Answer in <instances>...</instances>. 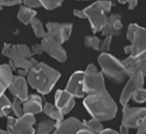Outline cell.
<instances>
[{"label": "cell", "mask_w": 146, "mask_h": 134, "mask_svg": "<svg viewBox=\"0 0 146 134\" xmlns=\"http://www.w3.org/2000/svg\"><path fill=\"white\" fill-rule=\"evenodd\" d=\"M84 105L93 118L99 121L113 119L117 113V105L106 90L97 95H88L84 98Z\"/></svg>", "instance_id": "6da1fadb"}, {"label": "cell", "mask_w": 146, "mask_h": 134, "mask_svg": "<svg viewBox=\"0 0 146 134\" xmlns=\"http://www.w3.org/2000/svg\"><path fill=\"white\" fill-rule=\"evenodd\" d=\"M61 77L60 72L43 62H38L27 74V82L40 94H48Z\"/></svg>", "instance_id": "7a4b0ae2"}, {"label": "cell", "mask_w": 146, "mask_h": 134, "mask_svg": "<svg viewBox=\"0 0 146 134\" xmlns=\"http://www.w3.org/2000/svg\"><path fill=\"white\" fill-rule=\"evenodd\" d=\"M3 55L11 61L12 68L16 69L20 76L27 75L38 61L33 58L30 48L25 44H9L5 43L2 50Z\"/></svg>", "instance_id": "3957f363"}, {"label": "cell", "mask_w": 146, "mask_h": 134, "mask_svg": "<svg viewBox=\"0 0 146 134\" xmlns=\"http://www.w3.org/2000/svg\"><path fill=\"white\" fill-rule=\"evenodd\" d=\"M112 3L108 0L94 2L84 9L86 19L89 20L91 29L94 34L101 32L108 19V13L111 12Z\"/></svg>", "instance_id": "277c9868"}, {"label": "cell", "mask_w": 146, "mask_h": 134, "mask_svg": "<svg viewBox=\"0 0 146 134\" xmlns=\"http://www.w3.org/2000/svg\"><path fill=\"white\" fill-rule=\"evenodd\" d=\"M98 63L102 74L117 83H124L128 77L127 69L122 61L108 53H101L98 57Z\"/></svg>", "instance_id": "5b68a950"}, {"label": "cell", "mask_w": 146, "mask_h": 134, "mask_svg": "<svg viewBox=\"0 0 146 134\" xmlns=\"http://www.w3.org/2000/svg\"><path fill=\"white\" fill-rule=\"evenodd\" d=\"M127 39L130 44L124 47L128 56H137L146 52V28L137 23H130L127 32Z\"/></svg>", "instance_id": "8992f818"}, {"label": "cell", "mask_w": 146, "mask_h": 134, "mask_svg": "<svg viewBox=\"0 0 146 134\" xmlns=\"http://www.w3.org/2000/svg\"><path fill=\"white\" fill-rule=\"evenodd\" d=\"M84 86L86 96L97 95L106 91L104 75L94 64H89L84 71Z\"/></svg>", "instance_id": "52a82bcc"}, {"label": "cell", "mask_w": 146, "mask_h": 134, "mask_svg": "<svg viewBox=\"0 0 146 134\" xmlns=\"http://www.w3.org/2000/svg\"><path fill=\"white\" fill-rule=\"evenodd\" d=\"M34 115H24L19 118L9 116L7 120V131L9 134H35Z\"/></svg>", "instance_id": "ba28073f"}, {"label": "cell", "mask_w": 146, "mask_h": 134, "mask_svg": "<svg viewBox=\"0 0 146 134\" xmlns=\"http://www.w3.org/2000/svg\"><path fill=\"white\" fill-rule=\"evenodd\" d=\"M145 117L146 108L125 106L123 109V119L121 126L127 129H138Z\"/></svg>", "instance_id": "9c48e42d"}, {"label": "cell", "mask_w": 146, "mask_h": 134, "mask_svg": "<svg viewBox=\"0 0 146 134\" xmlns=\"http://www.w3.org/2000/svg\"><path fill=\"white\" fill-rule=\"evenodd\" d=\"M144 76L141 72H135L128 76V81L125 83L120 96V103L122 106H127V103L131 99L133 94L137 90L143 88Z\"/></svg>", "instance_id": "30bf717a"}, {"label": "cell", "mask_w": 146, "mask_h": 134, "mask_svg": "<svg viewBox=\"0 0 146 134\" xmlns=\"http://www.w3.org/2000/svg\"><path fill=\"white\" fill-rule=\"evenodd\" d=\"M46 36L63 44L69 39L72 32L71 23H48L46 25Z\"/></svg>", "instance_id": "8fae6325"}, {"label": "cell", "mask_w": 146, "mask_h": 134, "mask_svg": "<svg viewBox=\"0 0 146 134\" xmlns=\"http://www.w3.org/2000/svg\"><path fill=\"white\" fill-rule=\"evenodd\" d=\"M43 52L47 53L52 58L59 62H65L68 58V55L66 50L63 48L61 43L57 42L54 39L45 36L40 42Z\"/></svg>", "instance_id": "7c38bea8"}, {"label": "cell", "mask_w": 146, "mask_h": 134, "mask_svg": "<svg viewBox=\"0 0 146 134\" xmlns=\"http://www.w3.org/2000/svg\"><path fill=\"white\" fill-rule=\"evenodd\" d=\"M123 65L127 69V75H131L135 72H141L146 76V52L137 56H127L122 61Z\"/></svg>", "instance_id": "4fadbf2b"}, {"label": "cell", "mask_w": 146, "mask_h": 134, "mask_svg": "<svg viewBox=\"0 0 146 134\" xmlns=\"http://www.w3.org/2000/svg\"><path fill=\"white\" fill-rule=\"evenodd\" d=\"M84 71H76L70 76L66 86L65 91L70 94L74 98H84L86 96L84 86Z\"/></svg>", "instance_id": "5bb4252c"}, {"label": "cell", "mask_w": 146, "mask_h": 134, "mask_svg": "<svg viewBox=\"0 0 146 134\" xmlns=\"http://www.w3.org/2000/svg\"><path fill=\"white\" fill-rule=\"evenodd\" d=\"M8 89L14 96V98L22 100L23 102L29 97L27 81L23 76H13Z\"/></svg>", "instance_id": "9a60e30c"}, {"label": "cell", "mask_w": 146, "mask_h": 134, "mask_svg": "<svg viewBox=\"0 0 146 134\" xmlns=\"http://www.w3.org/2000/svg\"><path fill=\"white\" fill-rule=\"evenodd\" d=\"M122 29L123 23L121 15L118 13H111L108 16L107 22H106L101 33L104 37L112 38V37L120 35Z\"/></svg>", "instance_id": "2e32d148"}, {"label": "cell", "mask_w": 146, "mask_h": 134, "mask_svg": "<svg viewBox=\"0 0 146 134\" xmlns=\"http://www.w3.org/2000/svg\"><path fill=\"white\" fill-rule=\"evenodd\" d=\"M54 100V105L57 107L63 115H68L75 106V98L65 90H57L55 93Z\"/></svg>", "instance_id": "e0dca14e"}, {"label": "cell", "mask_w": 146, "mask_h": 134, "mask_svg": "<svg viewBox=\"0 0 146 134\" xmlns=\"http://www.w3.org/2000/svg\"><path fill=\"white\" fill-rule=\"evenodd\" d=\"M84 124L78 118L70 117L63 121L56 127L54 134H77L79 130L84 129Z\"/></svg>", "instance_id": "ac0fdd59"}, {"label": "cell", "mask_w": 146, "mask_h": 134, "mask_svg": "<svg viewBox=\"0 0 146 134\" xmlns=\"http://www.w3.org/2000/svg\"><path fill=\"white\" fill-rule=\"evenodd\" d=\"M24 115H35L43 111L42 99L38 95H30L27 99L23 102Z\"/></svg>", "instance_id": "d6986e66"}, {"label": "cell", "mask_w": 146, "mask_h": 134, "mask_svg": "<svg viewBox=\"0 0 146 134\" xmlns=\"http://www.w3.org/2000/svg\"><path fill=\"white\" fill-rule=\"evenodd\" d=\"M12 78L13 74L11 66L7 64L0 65V97L4 95V92L9 88Z\"/></svg>", "instance_id": "ffe728a7"}, {"label": "cell", "mask_w": 146, "mask_h": 134, "mask_svg": "<svg viewBox=\"0 0 146 134\" xmlns=\"http://www.w3.org/2000/svg\"><path fill=\"white\" fill-rule=\"evenodd\" d=\"M43 112L45 113V115H47L51 118V120H54V122H56L57 126L64 120L63 119L64 115L59 111L57 107L55 105H52V103L46 102L45 105L43 106Z\"/></svg>", "instance_id": "44dd1931"}, {"label": "cell", "mask_w": 146, "mask_h": 134, "mask_svg": "<svg viewBox=\"0 0 146 134\" xmlns=\"http://www.w3.org/2000/svg\"><path fill=\"white\" fill-rule=\"evenodd\" d=\"M36 12L32 9H29L25 6H21L18 11L17 17L19 21L24 25H29L36 18Z\"/></svg>", "instance_id": "7402d4cb"}, {"label": "cell", "mask_w": 146, "mask_h": 134, "mask_svg": "<svg viewBox=\"0 0 146 134\" xmlns=\"http://www.w3.org/2000/svg\"><path fill=\"white\" fill-rule=\"evenodd\" d=\"M57 124L54 120H45L38 124V129H36V134H49L52 130H55Z\"/></svg>", "instance_id": "603a6c76"}, {"label": "cell", "mask_w": 146, "mask_h": 134, "mask_svg": "<svg viewBox=\"0 0 146 134\" xmlns=\"http://www.w3.org/2000/svg\"><path fill=\"white\" fill-rule=\"evenodd\" d=\"M82 124H84V127L85 129H87L88 130H90V131L96 134H100L102 132V130L104 129L101 121L95 118H92L90 120H84Z\"/></svg>", "instance_id": "cb8c5ba5"}, {"label": "cell", "mask_w": 146, "mask_h": 134, "mask_svg": "<svg viewBox=\"0 0 146 134\" xmlns=\"http://www.w3.org/2000/svg\"><path fill=\"white\" fill-rule=\"evenodd\" d=\"M11 112H12L11 101L5 95L1 96L0 97V117L8 116Z\"/></svg>", "instance_id": "d4e9b609"}, {"label": "cell", "mask_w": 146, "mask_h": 134, "mask_svg": "<svg viewBox=\"0 0 146 134\" xmlns=\"http://www.w3.org/2000/svg\"><path fill=\"white\" fill-rule=\"evenodd\" d=\"M31 26L33 28V31H34L35 35L36 38H40V39H43L44 37L46 36V30L44 28V26H43L41 21L39 20L38 18H35L33 21L31 22Z\"/></svg>", "instance_id": "484cf974"}, {"label": "cell", "mask_w": 146, "mask_h": 134, "mask_svg": "<svg viewBox=\"0 0 146 134\" xmlns=\"http://www.w3.org/2000/svg\"><path fill=\"white\" fill-rule=\"evenodd\" d=\"M84 44L86 47L94 49L95 51H99L100 50L101 41L100 39L96 36H86L84 39Z\"/></svg>", "instance_id": "4316f807"}, {"label": "cell", "mask_w": 146, "mask_h": 134, "mask_svg": "<svg viewBox=\"0 0 146 134\" xmlns=\"http://www.w3.org/2000/svg\"><path fill=\"white\" fill-rule=\"evenodd\" d=\"M11 105H12V112L14 113V115L17 118L24 115V108H23L22 100L14 98L13 99V101L11 102Z\"/></svg>", "instance_id": "83f0119b"}, {"label": "cell", "mask_w": 146, "mask_h": 134, "mask_svg": "<svg viewBox=\"0 0 146 134\" xmlns=\"http://www.w3.org/2000/svg\"><path fill=\"white\" fill-rule=\"evenodd\" d=\"M40 2L43 8H45L48 11L57 9L63 4V1H60V0H42Z\"/></svg>", "instance_id": "f1b7e54d"}, {"label": "cell", "mask_w": 146, "mask_h": 134, "mask_svg": "<svg viewBox=\"0 0 146 134\" xmlns=\"http://www.w3.org/2000/svg\"><path fill=\"white\" fill-rule=\"evenodd\" d=\"M132 99L137 103H144L146 101V89L141 88L137 90L132 96Z\"/></svg>", "instance_id": "f546056e"}, {"label": "cell", "mask_w": 146, "mask_h": 134, "mask_svg": "<svg viewBox=\"0 0 146 134\" xmlns=\"http://www.w3.org/2000/svg\"><path fill=\"white\" fill-rule=\"evenodd\" d=\"M111 39L112 38H110V37H105V39H103V41H101L100 50H99V51L102 52V53H108V51L110 50V47H111Z\"/></svg>", "instance_id": "4dcf8cb0"}, {"label": "cell", "mask_w": 146, "mask_h": 134, "mask_svg": "<svg viewBox=\"0 0 146 134\" xmlns=\"http://www.w3.org/2000/svg\"><path fill=\"white\" fill-rule=\"evenodd\" d=\"M24 6L27 7L29 9H36V8H40L41 6V2L38 1V0H27V1H24Z\"/></svg>", "instance_id": "1f68e13d"}, {"label": "cell", "mask_w": 146, "mask_h": 134, "mask_svg": "<svg viewBox=\"0 0 146 134\" xmlns=\"http://www.w3.org/2000/svg\"><path fill=\"white\" fill-rule=\"evenodd\" d=\"M22 3L20 0H0V7H13Z\"/></svg>", "instance_id": "d6a6232c"}, {"label": "cell", "mask_w": 146, "mask_h": 134, "mask_svg": "<svg viewBox=\"0 0 146 134\" xmlns=\"http://www.w3.org/2000/svg\"><path fill=\"white\" fill-rule=\"evenodd\" d=\"M31 52H32V55H41V53H43V50H42V47H41V44L39 43V44H34L32 46L31 48Z\"/></svg>", "instance_id": "836d02e7"}, {"label": "cell", "mask_w": 146, "mask_h": 134, "mask_svg": "<svg viewBox=\"0 0 146 134\" xmlns=\"http://www.w3.org/2000/svg\"><path fill=\"white\" fill-rule=\"evenodd\" d=\"M137 134H146V117L142 120L141 125L139 126Z\"/></svg>", "instance_id": "e575fe53"}, {"label": "cell", "mask_w": 146, "mask_h": 134, "mask_svg": "<svg viewBox=\"0 0 146 134\" xmlns=\"http://www.w3.org/2000/svg\"><path fill=\"white\" fill-rule=\"evenodd\" d=\"M73 15L80 19H86V15L84 11V9H82H82H74V11H73Z\"/></svg>", "instance_id": "d590c367"}, {"label": "cell", "mask_w": 146, "mask_h": 134, "mask_svg": "<svg viewBox=\"0 0 146 134\" xmlns=\"http://www.w3.org/2000/svg\"><path fill=\"white\" fill-rule=\"evenodd\" d=\"M127 9L129 11H133L138 5V1H136V0H128V1H127Z\"/></svg>", "instance_id": "8d00e7d4"}, {"label": "cell", "mask_w": 146, "mask_h": 134, "mask_svg": "<svg viewBox=\"0 0 146 134\" xmlns=\"http://www.w3.org/2000/svg\"><path fill=\"white\" fill-rule=\"evenodd\" d=\"M100 134H120V133H119L118 131H116V130H113V129H106L102 130V132Z\"/></svg>", "instance_id": "74e56055"}, {"label": "cell", "mask_w": 146, "mask_h": 134, "mask_svg": "<svg viewBox=\"0 0 146 134\" xmlns=\"http://www.w3.org/2000/svg\"><path fill=\"white\" fill-rule=\"evenodd\" d=\"M77 134H96V133L92 132V131H90V130H88L87 129L84 128V129H82L81 130H79Z\"/></svg>", "instance_id": "f35d334b"}, {"label": "cell", "mask_w": 146, "mask_h": 134, "mask_svg": "<svg viewBox=\"0 0 146 134\" xmlns=\"http://www.w3.org/2000/svg\"><path fill=\"white\" fill-rule=\"evenodd\" d=\"M0 134H9V133H8V131H5V130L0 129Z\"/></svg>", "instance_id": "ab89813d"}, {"label": "cell", "mask_w": 146, "mask_h": 134, "mask_svg": "<svg viewBox=\"0 0 146 134\" xmlns=\"http://www.w3.org/2000/svg\"><path fill=\"white\" fill-rule=\"evenodd\" d=\"M118 2L120 3V4H127V1H120V0H119Z\"/></svg>", "instance_id": "60d3db41"}]
</instances>
